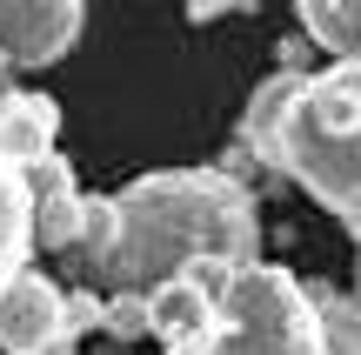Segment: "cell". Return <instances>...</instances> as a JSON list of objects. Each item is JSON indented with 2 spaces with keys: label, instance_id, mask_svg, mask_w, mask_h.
Segmentation results:
<instances>
[{
  "label": "cell",
  "instance_id": "1",
  "mask_svg": "<svg viewBox=\"0 0 361 355\" xmlns=\"http://www.w3.org/2000/svg\"><path fill=\"white\" fill-rule=\"evenodd\" d=\"M114 208H121L114 248L87 262V275L107 289H161L194 262H228V268L261 262L255 195L234 174L214 168L141 174L114 195Z\"/></svg>",
  "mask_w": 361,
  "mask_h": 355
},
{
  "label": "cell",
  "instance_id": "2",
  "mask_svg": "<svg viewBox=\"0 0 361 355\" xmlns=\"http://www.w3.org/2000/svg\"><path fill=\"white\" fill-rule=\"evenodd\" d=\"M274 168H288V181H301L361 241V61L301 74L281 114Z\"/></svg>",
  "mask_w": 361,
  "mask_h": 355
},
{
  "label": "cell",
  "instance_id": "3",
  "mask_svg": "<svg viewBox=\"0 0 361 355\" xmlns=\"http://www.w3.org/2000/svg\"><path fill=\"white\" fill-rule=\"evenodd\" d=\"M201 355H328V322L314 289L274 262H241L221 289Z\"/></svg>",
  "mask_w": 361,
  "mask_h": 355
},
{
  "label": "cell",
  "instance_id": "4",
  "mask_svg": "<svg viewBox=\"0 0 361 355\" xmlns=\"http://www.w3.org/2000/svg\"><path fill=\"white\" fill-rule=\"evenodd\" d=\"M74 342V315H67V295L47 275H13L0 289V349L7 355H54Z\"/></svg>",
  "mask_w": 361,
  "mask_h": 355
},
{
  "label": "cell",
  "instance_id": "5",
  "mask_svg": "<svg viewBox=\"0 0 361 355\" xmlns=\"http://www.w3.org/2000/svg\"><path fill=\"white\" fill-rule=\"evenodd\" d=\"M80 40V0H0V61L54 67Z\"/></svg>",
  "mask_w": 361,
  "mask_h": 355
},
{
  "label": "cell",
  "instance_id": "6",
  "mask_svg": "<svg viewBox=\"0 0 361 355\" xmlns=\"http://www.w3.org/2000/svg\"><path fill=\"white\" fill-rule=\"evenodd\" d=\"M214 308H221V289L201 275V268H180L154 289V335L168 355H201L207 329H214Z\"/></svg>",
  "mask_w": 361,
  "mask_h": 355
},
{
  "label": "cell",
  "instance_id": "7",
  "mask_svg": "<svg viewBox=\"0 0 361 355\" xmlns=\"http://www.w3.org/2000/svg\"><path fill=\"white\" fill-rule=\"evenodd\" d=\"M34 188H27V168L0 148V289L27 268V248H34Z\"/></svg>",
  "mask_w": 361,
  "mask_h": 355
},
{
  "label": "cell",
  "instance_id": "8",
  "mask_svg": "<svg viewBox=\"0 0 361 355\" xmlns=\"http://www.w3.org/2000/svg\"><path fill=\"white\" fill-rule=\"evenodd\" d=\"M54 134H61V107L47 94H0V148L20 168L54 155Z\"/></svg>",
  "mask_w": 361,
  "mask_h": 355
},
{
  "label": "cell",
  "instance_id": "9",
  "mask_svg": "<svg viewBox=\"0 0 361 355\" xmlns=\"http://www.w3.org/2000/svg\"><path fill=\"white\" fill-rule=\"evenodd\" d=\"M301 34L328 47L335 61H361V0H295Z\"/></svg>",
  "mask_w": 361,
  "mask_h": 355
},
{
  "label": "cell",
  "instance_id": "10",
  "mask_svg": "<svg viewBox=\"0 0 361 355\" xmlns=\"http://www.w3.org/2000/svg\"><path fill=\"white\" fill-rule=\"evenodd\" d=\"M295 88H301V74L288 67V74L261 80V88H255V101H247V114H241V141L255 148L261 161H274V141H281V114H288V101H295Z\"/></svg>",
  "mask_w": 361,
  "mask_h": 355
},
{
  "label": "cell",
  "instance_id": "11",
  "mask_svg": "<svg viewBox=\"0 0 361 355\" xmlns=\"http://www.w3.org/2000/svg\"><path fill=\"white\" fill-rule=\"evenodd\" d=\"M80 201L87 195H74L67 181L40 188V201H34V241L40 248H80Z\"/></svg>",
  "mask_w": 361,
  "mask_h": 355
},
{
  "label": "cell",
  "instance_id": "12",
  "mask_svg": "<svg viewBox=\"0 0 361 355\" xmlns=\"http://www.w3.org/2000/svg\"><path fill=\"white\" fill-rule=\"evenodd\" d=\"M107 335H114V342L154 335V289H114L107 295Z\"/></svg>",
  "mask_w": 361,
  "mask_h": 355
},
{
  "label": "cell",
  "instance_id": "13",
  "mask_svg": "<svg viewBox=\"0 0 361 355\" xmlns=\"http://www.w3.org/2000/svg\"><path fill=\"white\" fill-rule=\"evenodd\" d=\"M328 322V355H361V295H335V289H314Z\"/></svg>",
  "mask_w": 361,
  "mask_h": 355
},
{
  "label": "cell",
  "instance_id": "14",
  "mask_svg": "<svg viewBox=\"0 0 361 355\" xmlns=\"http://www.w3.org/2000/svg\"><path fill=\"white\" fill-rule=\"evenodd\" d=\"M114 228H121V208L107 195H87V201H80V262H94V255L114 248Z\"/></svg>",
  "mask_w": 361,
  "mask_h": 355
},
{
  "label": "cell",
  "instance_id": "15",
  "mask_svg": "<svg viewBox=\"0 0 361 355\" xmlns=\"http://www.w3.org/2000/svg\"><path fill=\"white\" fill-rule=\"evenodd\" d=\"M67 315H74V335H80V329H107V302H101L94 289L67 295Z\"/></svg>",
  "mask_w": 361,
  "mask_h": 355
},
{
  "label": "cell",
  "instance_id": "16",
  "mask_svg": "<svg viewBox=\"0 0 361 355\" xmlns=\"http://www.w3.org/2000/svg\"><path fill=\"white\" fill-rule=\"evenodd\" d=\"M234 7H241V0H188L194 20H214V13H234Z\"/></svg>",
  "mask_w": 361,
  "mask_h": 355
},
{
  "label": "cell",
  "instance_id": "17",
  "mask_svg": "<svg viewBox=\"0 0 361 355\" xmlns=\"http://www.w3.org/2000/svg\"><path fill=\"white\" fill-rule=\"evenodd\" d=\"M355 282H361V262H355Z\"/></svg>",
  "mask_w": 361,
  "mask_h": 355
}]
</instances>
